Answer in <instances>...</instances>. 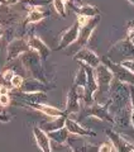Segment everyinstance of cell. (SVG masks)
<instances>
[{
  "label": "cell",
  "mask_w": 134,
  "mask_h": 152,
  "mask_svg": "<svg viewBox=\"0 0 134 152\" xmlns=\"http://www.w3.org/2000/svg\"><path fill=\"white\" fill-rule=\"evenodd\" d=\"M33 136H34L36 143L41 148L42 152H52L51 138L48 137V133H46L41 127H33Z\"/></svg>",
  "instance_id": "cell-16"
},
{
  "label": "cell",
  "mask_w": 134,
  "mask_h": 152,
  "mask_svg": "<svg viewBox=\"0 0 134 152\" xmlns=\"http://www.w3.org/2000/svg\"><path fill=\"white\" fill-rule=\"evenodd\" d=\"M77 22L80 23V34L77 39V46L84 47L87 45V42L90 39V37L92 36V33L95 31V28L99 26L100 22V15L95 18H85V17H77Z\"/></svg>",
  "instance_id": "cell-5"
},
{
  "label": "cell",
  "mask_w": 134,
  "mask_h": 152,
  "mask_svg": "<svg viewBox=\"0 0 134 152\" xmlns=\"http://www.w3.org/2000/svg\"><path fill=\"white\" fill-rule=\"evenodd\" d=\"M105 132H106L108 138L111 142L114 148L117 150V152H134V143L124 138L120 133L114 132L113 129H106Z\"/></svg>",
  "instance_id": "cell-11"
},
{
  "label": "cell",
  "mask_w": 134,
  "mask_h": 152,
  "mask_svg": "<svg viewBox=\"0 0 134 152\" xmlns=\"http://www.w3.org/2000/svg\"><path fill=\"white\" fill-rule=\"evenodd\" d=\"M74 152H99V146L91 143H82L80 146H70Z\"/></svg>",
  "instance_id": "cell-24"
},
{
  "label": "cell",
  "mask_w": 134,
  "mask_h": 152,
  "mask_svg": "<svg viewBox=\"0 0 134 152\" xmlns=\"http://www.w3.org/2000/svg\"><path fill=\"white\" fill-rule=\"evenodd\" d=\"M108 58L115 64H122L124 61L134 60V43L125 37L124 39L118 41L108 52Z\"/></svg>",
  "instance_id": "cell-4"
},
{
  "label": "cell",
  "mask_w": 134,
  "mask_h": 152,
  "mask_svg": "<svg viewBox=\"0 0 134 152\" xmlns=\"http://www.w3.org/2000/svg\"><path fill=\"white\" fill-rule=\"evenodd\" d=\"M81 100H84V88H77L75 85H72L68 94H67V100H66L65 113L67 117H70L71 114L80 113Z\"/></svg>",
  "instance_id": "cell-8"
},
{
  "label": "cell",
  "mask_w": 134,
  "mask_h": 152,
  "mask_svg": "<svg viewBox=\"0 0 134 152\" xmlns=\"http://www.w3.org/2000/svg\"><path fill=\"white\" fill-rule=\"evenodd\" d=\"M0 3H1L3 5H4V4H5V0H0Z\"/></svg>",
  "instance_id": "cell-36"
},
{
  "label": "cell",
  "mask_w": 134,
  "mask_h": 152,
  "mask_svg": "<svg viewBox=\"0 0 134 152\" xmlns=\"http://www.w3.org/2000/svg\"><path fill=\"white\" fill-rule=\"evenodd\" d=\"M4 34H5V32H4V29H3L1 27H0V39H1V37H3Z\"/></svg>",
  "instance_id": "cell-34"
},
{
  "label": "cell",
  "mask_w": 134,
  "mask_h": 152,
  "mask_svg": "<svg viewBox=\"0 0 134 152\" xmlns=\"http://www.w3.org/2000/svg\"><path fill=\"white\" fill-rule=\"evenodd\" d=\"M101 64H104L110 71H111L115 80H118V81H120L123 84L133 85L134 86V74H132L128 69L124 67L122 64L113 62L110 58H108V56L101 57Z\"/></svg>",
  "instance_id": "cell-6"
},
{
  "label": "cell",
  "mask_w": 134,
  "mask_h": 152,
  "mask_svg": "<svg viewBox=\"0 0 134 152\" xmlns=\"http://www.w3.org/2000/svg\"><path fill=\"white\" fill-rule=\"evenodd\" d=\"M67 5L74 9L75 13L77 14V17L95 18V17L100 15V10H99V9L96 7H94V5H90V4H80V5H76L75 3L68 1Z\"/></svg>",
  "instance_id": "cell-17"
},
{
  "label": "cell",
  "mask_w": 134,
  "mask_h": 152,
  "mask_svg": "<svg viewBox=\"0 0 134 152\" xmlns=\"http://www.w3.org/2000/svg\"><path fill=\"white\" fill-rule=\"evenodd\" d=\"M20 62L24 66L25 71L29 74L31 77L37 79V80H39V81L47 84L46 74H44V70H43V66H42V58L37 52L32 51V50L25 52V53L22 55V57H20Z\"/></svg>",
  "instance_id": "cell-3"
},
{
  "label": "cell",
  "mask_w": 134,
  "mask_h": 152,
  "mask_svg": "<svg viewBox=\"0 0 134 152\" xmlns=\"http://www.w3.org/2000/svg\"><path fill=\"white\" fill-rule=\"evenodd\" d=\"M95 75H96L98 81V91L95 94V102L99 104H104L109 100L110 88L114 81V75L104 64L99 65L95 69Z\"/></svg>",
  "instance_id": "cell-2"
},
{
  "label": "cell",
  "mask_w": 134,
  "mask_h": 152,
  "mask_svg": "<svg viewBox=\"0 0 134 152\" xmlns=\"http://www.w3.org/2000/svg\"><path fill=\"white\" fill-rule=\"evenodd\" d=\"M50 15V12L43 10L42 8H31L27 13L25 20H24V26L27 24H36V23L43 20L44 18Z\"/></svg>",
  "instance_id": "cell-20"
},
{
  "label": "cell",
  "mask_w": 134,
  "mask_h": 152,
  "mask_svg": "<svg viewBox=\"0 0 134 152\" xmlns=\"http://www.w3.org/2000/svg\"><path fill=\"white\" fill-rule=\"evenodd\" d=\"M87 84V74H86V70L84 67V65L80 64V69L77 71V74L75 76V80H74V85L77 88H84L86 86Z\"/></svg>",
  "instance_id": "cell-23"
},
{
  "label": "cell",
  "mask_w": 134,
  "mask_h": 152,
  "mask_svg": "<svg viewBox=\"0 0 134 152\" xmlns=\"http://www.w3.org/2000/svg\"><path fill=\"white\" fill-rule=\"evenodd\" d=\"M132 42H133V43H134V39H133V41H132Z\"/></svg>",
  "instance_id": "cell-38"
},
{
  "label": "cell",
  "mask_w": 134,
  "mask_h": 152,
  "mask_svg": "<svg viewBox=\"0 0 134 152\" xmlns=\"http://www.w3.org/2000/svg\"><path fill=\"white\" fill-rule=\"evenodd\" d=\"M27 42H28V46H29V50L37 52L41 56L42 60H46L51 55V52H52L51 48L38 36H34V34L29 36L27 38Z\"/></svg>",
  "instance_id": "cell-13"
},
{
  "label": "cell",
  "mask_w": 134,
  "mask_h": 152,
  "mask_svg": "<svg viewBox=\"0 0 134 152\" xmlns=\"http://www.w3.org/2000/svg\"><path fill=\"white\" fill-rule=\"evenodd\" d=\"M50 89H52V86L47 85L46 83H42L37 79H24V83H23V86L20 89V91L23 93H37V91H48Z\"/></svg>",
  "instance_id": "cell-18"
},
{
  "label": "cell",
  "mask_w": 134,
  "mask_h": 152,
  "mask_svg": "<svg viewBox=\"0 0 134 152\" xmlns=\"http://www.w3.org/2000/svg\"><path fill=\"white\" fill-rule=\"evenodd\" d=\"M22 0H5V4L4 5H7V7H10V5H14V4H17V3H20Z\"/></svg>",
  "instance_id": "cell-33"
},
{
  "label": "cell",
  "mask_w": 134,
  "mask_h": 152,
  "mask_svg": "<svg viewBox=\"0 0 134 152\" xmlns=\"http://www.w3.org/2000/svg\"><path fill=\"white\" fill-rule=\"evenodd\" d=\"M114 146L111 145V142H105V143L99 146V152H113Z\"/></svg>",
  "instance_id": "cell-30"
},
{
  "label": "cell",
  "mask_w": 134,
  "mask_h": 152,
  "mask_svg": "<svg viewBox=\"0 0 134 152\" xmlns=\"http://www.w3.org/2000/svg\"><path fill=\"white\" fill-rule=\"evenodd\" d=\"M23 83H24V77L22 75H18L15 74L12 79V86L13 89H17V90H20L23 86Z\"/></svg>",
  "instance_id": "cell-27"
},
{
  "label": "cell",
  "mask_w": 134,
  "mask_h": 152,
  "mask_svg": "<svg viewBox=\"0 0 134 152\" xmlns=\"http://www.w3.org/2000/svg\"><path fill=\"white\" fill-rule=\"evenodd\" d=\"M130 110H132V127L134 128V86L130 85Z\"/></svg>",
  "instance_id": "cell-29"
},
{
  "label": "cell",
  "mask_w": 134,
  "mask_h": 152,
  "mask_svg": "<svg viewBox=\"0 0 134 152\" xmlns=\"http://www.w3.org/2000/svg\"><path fill=\"white\" fill-rule=\"evenodd\" d=\"M65 127L67 128V131L70 132V134L72 136H79V137H96V132H92L85 128L80 124L79 122H76L72 118L67 117L66 118V123Z\"/></svg>",
  "instance_id": "cell-14"
},
{
  "label": "cell",
  "mask_w": 134,
  "mask_h": 152,
  "mask_svg": "<svg viewBox=\"0 0 134 152\" xmlns=\"http://www.w3.org/2000/svg\"><path fill=\"white\" fill-rule=\"evenodd\" d=\"M27 107H29L32 109H34L37 112L43 113L44 115L50 117V118H57V117H62L66 115L65 110H61V109H57L52 105H48V104H25Z\"/></svg>",
  "instance_id": "cell-19"
},
{
  "label": "cell",
  "mask_w": 134,
  "mask_h": 152,
  "mask_svg": "<svg viewBox=\"0 0 134 152\" xmlns=\"http://www.w3.org/2000/svg\"><path fill=\"white\" fill-rule=\"evenodd\" d=\"M79 34H80V23L76 20L71 27H68L66 31L61 33L60 37V45L57 46V51H61L63 48H67L71 45H74L77 42L79 39Z\"/></svg>",
  "instance_id": "cell-10"
},
{
  "label": "cell",
  "mask_w": 134,
  "mask_h": 152,
  "mask_svg": "<svg viewBox=\"0 0 134 152\" xmlns=\"http://www.w3.org/2000/svg\"><path fill=\"white\" fill-rule=\"evenodd\" d=\"M48 137L51 138V141L55 142V143L60 145V146H65L67 143V141H68V138H70V132L67 131L66 127H63L58 131L48 133Z\"/></svg>",
  "instance_id": "cell-22"
},
{
  "label": "cell",
  "mask_w": 134,
  "mask_h": 152,
  "mask_svg": "<svg viewBox=\"0 0 134 152\" xmlns=\"http://www.w3.org/2000/svg\"><path fill=\"white\" fill-rule=\"evenodd\" d=\"M110 108V102L108 100L106 103L104 104H99V103H94L90 107H86L84 109V112L81 113V117H94V118H98L100 121H104V122H109L114 124V118L111 115V113L109 110Z\"/></svg>",
  "instance_id": "cell-7"
},
{
  "label": "cell",
  "mask_w": 134,
  "mask_h": 152,
  "mask_svg": "<svg viewBox=\"0 0 134 152\" xmlns=\"http://www.w3.org/2000/svg\"><path fill=\"white\" fill-rule=\"evenodd\" d=\"M128 1L130 3V4H133V5H134V0H128Z\"/></svg>",
  "instance_id": "cell-35"
},
{
  "label": "cell",
  "mask_w": 134,
  "mask_h": 152,
  "mask_svg": "<svg viewBox=\"0 0 134 152\" xmlns=\"http://www.w3.org/2000/svg\"><path fill=\"white\" fill-rule=\"evenodd\" d=\"M66 118L67 115H62V117H57V118H52L51 122H43L41 124V128L46 133H51L55 131H58L61 128L65 127L66 123Z\"/></svg>",
  "instance_id": "cell-21"
},
{
  "label": "cell",
  "mask_w": 134,
  "mask_h": 152,
  "mask_svg": "<svg viewBox=\"0 0 134 152\" xmlns=\"http://www.w3.org/2000/svg\"><path fill=\"white\" fill-rule=\"evenodd\" d=\"M22 3L31 8H43L46 5H50L52 0H22Z\"/></svg>",
  "instance_id": "cell-26"
},
{
  "label": "cell",
  "mask_w": 134,
  "mask_h": 152,
  "mask_svg": "<svg viewBox=\"0 0 134 152\" xmlns=\"http://www.w3.org/2000/svg\"><path fill=\"white\" fill-rule=\"evenodd\" d=\"M122 65L124 66L125 69H128L129 71H130L132 74H134V60H129V61H124V62H122Z\"/></svg>",
  "instance_id": "cell-31"
},
{
  "label": "cell",
  "mask_w": 134,
  "mask_h": 152,
  "mask_svg": "<svg viewBox=\"0 0 134 152\" xmlns=\"http://www.w3.org/2000/svg\"><path fill=\"white\" fill-rule=\"evenodd\" d=\"M74 60L79 61V64L87 65L92 69H96L99 65H101V57H99L94 51L86 48H81L79 52H76L74 55Z\"/></svg>",
  "instance_id": "cell-12"
},
{
  "label": "cell",
  "mask_w": 134,
  "mask_h": 152,
  "mask_svg": "<svg viewBox=\"0 0 134 152\" xmlns=\"http://www.w3.org/2000/svg\"><path fill=\"white\" fill-rule=\"evenodd\" d=\"M70 0H52V4H53L55 10L60 14L61 17H66L67 12H66V7L68 4Z\"/></svg>",
  "instance_id": "cell-25"
},
{
  "label": "cell",
  "mask_w": 134,
  "mask_h": 152,
  "mask_svg": "<svg viewBox=\"0 0 134 152\" xmlns=\"http://www.w3.org/2000/svg\"><path fill=\"white\" fill-rule=\"evenodd\" d=\"M29 51L28 42L24 38H14L13 41L9 42L7 47V65L12 64L18 58H20L22 55Z\"/></svg>",
  "instance_id": "cell-9"
},
{
  "label": "cell",
  "mask_w": 134,
  "mask_h": 152,
  "mask_svg": "<svg viewBox=\"0 0 134 152\" xmlns=\"http://www.w3.org/2000/svg\"><path fill=\"white\" fill-rule=\"evenodd\" d=\"M109 102V110L111 113V115H115L122 109L129 107L130 105V85L123 84L114 79L111 88H110Z\"/></svg>",
  "instance_id": "cell-1"
},
{
  "label": "cell",
  "mask_w": 134,
  "mask_h": 152,
  "mask_svg": "<svg viewBox=\"0 0 134 152\" xmlns=\"http://www.w3.org/2000/svg\"><path fill=\"white\" fill-rule=\"evenodd\" d=\"M10 94H0V105L3 108L10 105Z\"/></svg>",
  "instance_id": "cell-28"
},
{
  "label": "cell",
  "mask_w": 134,
  "mask_h": 152,
  "mask_svg": "<svg viewBox=\"0 0 134 152\" xmlns=\"http://www.w3.org/2000/svg\"><path fill=\"white\" fill-rule=\"evenodd\" d=\"M1 5H3V4H1V3H0V9H1Z\"/></svg>",
  "instance_id": "cell-37"
},
{
  "label": "cell",
  "mask_w": 134,
  "mask_h": 152,
  "mask_svg": "<svg viewBox=\"0 0 134 152\" xmlns=\"http://www.w3.org/2000/svg\"><path fill=\"white\" fill-rule=\"evenodd\" d=\"M10 119H12L10 115H7V114H4V113H0V122H9Z\"/></svg>",
  "instance_id": "cell-32"
},
{
  "label": "cell",
  "mask_w": 134,
  "mask_h": 152,
  "mask_svg": "<svg viewBox=\"0 0 134 152\" xmlns=\"http://www.w3.org/2000/svg\"><path fill=\"white\" fill-rule=\"evenodd\" d=\"M15 95L22 99V102L25 104H47L48 96L44 91H37V93H23L20 90L15 91Z\"/></svg>",
  "instance_id": "cell-15"
}]
</instances>
